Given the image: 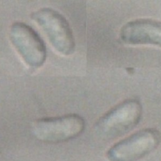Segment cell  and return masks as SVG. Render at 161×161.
Here are the masks:
<instances>
[{
	"label": "cell",
	"instance_id": "5",
	"mask_svg": "<svg viewBox=\"0 0 161 161\" xmlns=\"http://www.w3.org/2000/svg\"><path fill=\"white\" fill-rule=\"evenodd\" d=\"M9 38L26 65L38 69L43 65L47 57L46 47L31 26L22 22L13 23L9 28Z\"/></svg>",
	"mask_w": 161,
	"mask_h": 161
},
{
	"label": "cell",
	"instance_id": "4",
	"mask_svg": "<svg viewBox=\"0 0 161 161\" xmlns=\"http://www.w3.org/2000/svg\"><path fill=\"white\" fill-rule=\"evenodd\" d=\"M161 141L160 132L145 128L119 140L106 152L108 161H138L157 148Z\"/></svg>",
	"mask_w": 161,
	"mask_h": 161
},
{
	"label": "cell",
	"instance_id": "2",
	"mask_svg": "<svg viewBox=\"0 0 161 161\" xmlns=\"http://www.w3.org/2000/svg\"><path fill=\"white\" fill-rule=\"evenodd\" d=\"M142 105L135 99H128L116 105L96 122L97 133L106 139H113L134 128L142 116Z\"/></svg>",
	"mask_w": 161,
	"mask_h": 161
},
{
	"label": "cell",
	"instance_id": "3",
	"mask_svg": "<svg viewBox=\"0 0 161 161\" xmlns=\"http://www.w3.org/2000/svg\"><path fill=\"white\" fill-rule=\"evenodd\" d=\"M85 121L75 114L38 119L33 122L31 131L39 140L57 143L69 141L80 135L84 130Z\"/></svg>",
	"mask_w": 161,
	"mask_h": 161
},
{
	"label": "cell",
	"instance_id": "6",
	"mask_svg": "<svg viewBox=\"0 0 161 161\" xmlns=\"http://www.w3.org/2000/svg\"><path fill=\"white\" fill-rule=\"evenodd\" d=\"M120 38L130 45H151L161 47V22L151 19L130 21L121 28Z\"/></svg>",
	"mask_w": 161,
	"mask_h": 161
},
{
	"label": "cell",
	"instance_id": "1",
	"mask_svg": "<svg viewBox=\"0 0 161 161\" xmlns=\"http://www.w3.org/2000/svg\"><path fill=\"white\" fill-rule=\"evenodd\" d=\"M31 18L43 31L54 50L69 56L75 50V40L67 19L56 10L42 8L33 11Z\"/></svg>",
	"mask_w": 161,
	"mask_h": 161
}]
</instances>
